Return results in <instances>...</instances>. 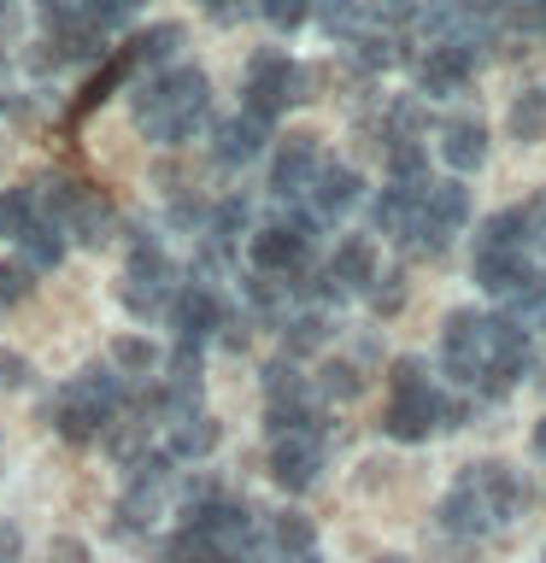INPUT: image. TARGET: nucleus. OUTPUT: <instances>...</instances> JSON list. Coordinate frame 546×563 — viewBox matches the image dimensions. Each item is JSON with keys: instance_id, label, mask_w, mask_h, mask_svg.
<instances>
[{"instance_id": "f257e3e1", "label": "nucleus", "mask_w": 546, "mask_h": 563, "mask_svg": "<svg viewBox=\"0 0 546 563\" xmlns=\"http://www.w3.org/2000/svg\"><path fill=\"white\" fill-rule=\"evenodd\" d=\"M130 112H135V130L159 141V147H183L206 130L211 118V82L200 65H171V70H153L130 88Z\"/></svg>"}, {"instance_id": "f03ea898", "label": "nucleus", "mask_w": 546, "mask_h": 563, "mask_svg": "<svg viewBox=\"0 0 546 563\" xmlns=\"http://www.w3.org/2000/svg\"><path fill=\"white\" fill-rule=\"evenodd\" d=\"M528 505V482L511 464H465L440 499V528L452 540H488L511 528Z\"/></svg>"}, {"instance_id": "7ed1b4c3", "label": "nucleus", "mask_w": 546, "mask_h": 563, "mask_svg": "<svg viewBox=\"0 0 546 563\" xmlns=\"http://www.w3.org/2000/svg\"><path fill=\"white\" fill-rule=\"evenodd\" d=\"M118 411H123V382H118L112 364L77 369V376L47 399V422L59 429V440H70V446H95V440H106Z\"/></svg>"}, {"instance_id": "20e7f679", "label": "nucleus", "mask_w": 546, "mask_h": 563, "mask_svg": "<svg viewBox=\"0 0 546 563\" xmlns=\"http://www.w3.org/2000/svg\"><path fill=\"white\" fill-rule=\"evenodd\" d=\"M35 211H42V223L65 229V241H77V246H106L118 235L112 200H106L95 183H77V176H47V183H35Z\"/></svg>"}, {"instance_id": "39448f33", "label": "nucleus", "mask_w": 546, "mask_h": 563, "mask_svg": "<svg viewBox=\"0 0 546 563\" xmlns=\"http://www.w3.org/2000/svg\"><path fill=\"white\" fill-rule=\"evenodd\" d=\"M312 100V70L294 65L282 47H264L253 53V65H247V82H241V112L259 118V123H276L288 106Z\"/></svg>"}, {"instance_id": "423d86ee", "label": "nucleus", "mask_w": 546, "mask_h": 563, "mask_svg": "<svg viewBox=\"0 0 546 563\" xmlns=\"http://www.w3.org/2000/svg\"><path fill=\"white\" fill-rule=\"evenodd\" d=\"M183 294V276H176V264L165 258V246H159L153 235H135L130 246V264H123L118 276V299L123 311L141 317V323H153V317L171 311V299Z\"/></svg>"}, {"instance_id": "0eeeda50", "label": "nucleus", "mask_w": 546, "mask_h": 563, "mask_svg": "<svg viewBox=\"0 0 546 563\" xmlns=\"http://www.w3.org/2000/svg\"><path fill=\"white\" fill-rule=\"evenodd\" d=\"M317 229L306 211H282V218L259 223L253 235H247V258H253V271L264 276H306L312 271V253H317Z\"/></svg>"}, {"instance_id": "6e6552de", "label": "nucleus", "mask_w": 546, "mask_h": 563, "mask_svg": "<svg viewBox=\"0 0 546 563\" xmlns=\"http://www.w3.org/2000/svg\"><path fill=\"white\" fill-rule=\"evenodd\" d=\"M488 341H493V323L488 311H452L440 323V369H447L452 394H476L482 387V369H488Z\"/></svg>"}, {"instance_id": "1a4fd4ad", "label": "nucleus", "mask_w": 546, "mask_h": 563, "mask_svg": "<svg viewBox=\"0 0 546 563\" xmlns=\"http://www.w3.org/2000/svg\"><path fill=\"white\" fill-rule=\"evenodd\" d=\"M165 323H171V346H194V352H200L206 341H218V334H223V323H229V306L218 299V288L183 282V294L171 299Z\"/></svg>"}, {"instance_id": "9d476101", "label": "nucleus", "mask_w": 546, "mask_h": 563, "mask_svg": "<svg viewBox=\"0 0 546 563\" xmlns=\"http://www.w3.org/2000/svg\"><path fill=\"white\" fill-rule=\"evenodd\" d=\"M465 223H470V188L458 183V176H429V194H423V229H417L412 253L435 258Z\"/></svg>"}, {"instance_id": "9b49d317", "label": "nucleus", "mask_w": 546, "mask_h": 563, "mask_svg": "<svg viewBox=\"0 0 546 563\" xmlns=\"http://www.w3.org/2000/svg\"><path fill=\"white\" fill-rule=\"evenodd\" d=\"M324 165H329V158H324V147H317L312 135H288V141L276 147V158H271V200H276L282 211H299Z\"/></svg>"}, {"instance_id": "f8f14e48", "label": "nucleus", "mask_w": 546, "mask_h": 563, "mask_svg": "<svg viewBox=\"0 0 546 563\" xmlns=\"http://www.w3.org/2000/svg\"><path fill=\"white\" fill-rule=\"evenodd\" d=\"M359 200H364V176L352 165H335V158H329V165L317 170V183H312V194H306V206H299V211H306L317 229H329V223H341Z\"/></svg>"}, {"instance_id": "ddd939ff", "label": "nucleus", "mask_w": 546, "mask_h": 563, "mask_svg": "<svg viewBox=\"0 0 546 563\" xmlns=\"http://www.w3.org/2000/svg\"><path fill=\"white\" fill-rule=\"evenodd\" d=\"M271 475H276V487H288V493L317 487V475H324V434L306 429V434L271 440Z\"/></svg>"}, {"instance_id": "4468645a", "label": "nucleus", "mask_w": 546, "mask_h": 563, "mask_svg": "<svg viewBox=\"0 0 546 563\" xmlns=\"http://www.w3.org/2000/svg\"><path fill=\"white\" fill-rule=\"evenodd\" d=\"M476 53L465 47H423L417 53V95L429 100H452V95H470V77H476Z\"/></svg>"}, {"instance_id": "2eb2a0df", "label": "nucleus", "mask_w": 546, "mask_h": 563, "mask_svg": "<svg viewBox=\"0 0 546 563\" xmlns=\"http://www.w3.org/2000/svg\"><path fill=\"white\" fill-rule=\"evenodd\" d=\"M435 141H440V165H447V176H458V183L488 165V130L476 118H447L435 130Z\"/></svg>"}, {"instance_id": "dca6fc26", "label": "nucleus", "mask_w": 546, "mask_h": 563, "mask_svg": "<svg viewBox=\"0 0 546 563\" xmlns=\"http://www.w3.org/2000/svg\"><path fill=\"white\" fill-rule=\"evenodd\" d=\"M382 429L394 434V440H429L440 429V387H417V394H394L387 399V417H382Z\"/></svg>"}, {"instance_id": "f3484780", "label": "nucleus", "mask_w": 546, "mask_h": 563, "mask_svg": "<svg viewBox=\"0 0 546 563\" xmlns=\"http://www.w3.org/2000/svg\"><path fill=\"white\" fill-rule=\"evenodd\" d=\"M264 141H271V123H259V118H223L218 130H211V158H218L223 170H241V165H253V158L264 153Z\"/></svg>"}, {"instance_id": "a211bd4d", "label": "nucleus", "mask_w": 546, "mask_h": 563, "mask_svg": "<svg viewBox=\"0 0 546 563\" xmlns=\"http://www.w3.org/2000/svg\"><path fill=\"white\" fill-rule=\"evenodd\" d=\"M176 47H183V24H153V30L130 35L118 53H123V65H130V82H141V77H153V70H171Z\"/></svg>"}, {"instance_id": "6ab92c4d", "label": "nucleus", "mask_w": 546, "mask_h": 563, "mask_svg": "<svg viewBox=\"0 0 546 563\" xmlns=\"http://www.w3.org/2000/svg\"><path fill=\"white\" fill-rule=\"evenodd\" d=\"M112 369H118L123 394H130V387H153L159 369H165V352H159L148 334H118L112 341Z\"/></svg>"}, {"instance_id": "aec40b11", "label": "nucleus", "mask_w": 546, "mask_h": 563, "mask_svg": "<svg viewBox=\"0 0 546 563\" xmlns=\"http://www.w3.org/2000/svg\"><path fill=\"white\" fill-rule=\"evenodd\" d=\"M329 334H335V317L324 306H299L288 323H282V358H312V352H324L329 346Z\"/></svg>"}, {"instance_id": "412c9836", "label": "nucleus", "mask_w": 546, "mask_h": 563, "mask_svg": "<svg viewBox=\"0 0 546 563\" xmlns=\"http://www.w3.org/2000/svg\"><path fill=\"white\" fill-rule=\"evenodd\" d=\"M65 246H70L65 229H53V223L35 218L24 235H18V264H24L30 276H47V271H59V264H65Z\"/></svg>"}, {"instance_id": "4be33fe9", "label": "nucleus", "mask_w": 546, "mask_h": 563, "mask_svg": "<svg viewBox=\"0 0 546 563\" xmlns=\"http://www.w3.org/2000/svg\"><path fill=\"white\" fill-rule=\"evenodd\" d=\"M312 376L294 358H271L264 364V411H288V405H312Z\"/></svg>"}, {"instance_id": "5701e85b", "label": "nucleus", "mask_w": 546, "mask_h": 563, "mask_svg": "<svg viewBox=\"0 0 546 563\" xmlns=\"http://www.w3.org/2000/svg\"><path fill=\"white\" fill-rule=\"evenodd\" d=\"M159 434H165V452L176 457V464H194V457H206L211 446H218V417L194 411V417L171 422V429H159Z\"/></svg>"}, {"instance_id": "b1692460", "label": "nucleus", "mask_w": 546, "mask_h": 563, "mask_svg": "<svg viewBox=\"0 0 546 563\" xmlns=\"http://www.w3.org/2000/svg\"><path fill=\"white\" fill-rule=\"evenodd\" d=\"M347 53H352V65H359V70H387V65L412 59V53H405V35L382 30V24H370L359 42H347Z\"/></svg>"}, {"instance_id": "393cba45", "label": "nucleus", "mask_w": 546, "mask_h": 563, "mask_svg": "<svg viewBox=\"0 0 546 563\" xmlns=\"http://www.w3.org/2000/svg\"><path fill=\"white\" fill-rule=\"evenodd\" d=\"M123 82H130V65H123V53L112 47V59H106V65H95V77L83 82L77 106H70V123H83L88 112H95V106H106V100H112V95H118Z\"/></svg>"}, {"instance_id": "a878e982", "label": "nucleus", "mask_w": 546, "mask_h": 563, "mask_svg": "<svg viewBox=\"0 0 546 563\" xmlns=\"http://www.w3.org/2000/svg\"><path fill=\"white\" fill-rule=\"evenodd\" d=\"M312 394L324 399V405L359 399V394H364V364H359V358H329V364L312 376Z\"/></svg>"}, {"instance_id": "bb28decb", "label": "nucleus", "mask_w": 546, "mask_h": 563, "mask_svg": "<svg viewBox=\"0 0 546 563\" xmlns=\"http://www.w3.org/2000/svg\"><path fill=\"white\" fill-rule=\"evenodd\" d=\"M271 545H276V563H294V558L317 552V528H312L306 510H276L271 517Z\"/></svg>"}, {"instance_id": "cd10ccee", "label": "nucleus", "mask_w": 546, "mask_h": 563, "mask_svg": "<svg viewBox=\"0 0 546 563\" xmlns=\"http://www.w3.org/2000/svg\"><path fill=\"white\" fill-rule=\"evenodd\" d=\"M505 130H511V141H523V147L546 141V88H523V95L511 100Z\"/></svg>"}, {"instance_id": "c85d7f7f", "label": "nucleus", "mask_w": 546, "mask_h": 563, "mask_svg": "<svg viewBox=\"0 0 546 563\" xmlns=\"http://www.w3.org/2000/svg\"><path fill=\"white\" fill-rule=\"evenodd\" d=\"M42 218L35 211V188H0V241H12L18 246V235Z\"/></svg>"}, {"instance_id": "c756f323", "label": "nucleus", "mask_w": 546, "mask_h": 563, "mask_svg": "<svg viewBox=\"0 0 546 563\" xmlns=\"http://www.w3.org/2000/svg\"><path fill=\"white\" fill-rule=\"evenodd\" d=\"M159 558H165V563H236V558L223 552V545H211L206 534H194V528H176Z\"/></svg>"}, {"instance_id": "7c9ffc66", "label": "nucleus", "mask_w": 546, "mask_h": 563, "mask_svg": "<svg viewBox=\"0 0 546 563\" xmlns=\"http://www.w3.org/2000/svg\"><path fill=\"white\" fill-rule=\"evenodd\" d=\"M30 288H35V276L24 271V264H18V258H0V317H7L12 306H24Z\"/></svg>"}, {"instance_id": "2f4dec72", "label": "nucleus", "mask_w": 546, "mask_h": 563, "mask_svg": "<svg viewBox=\"0 0 546 563\" xmlns=\"http://www.w3.org/2000/svg\"><path fill=\"white\" fill-rule=\"evenodd\" d=\"M364 299H370V306H376L382 317H394V311L405 306V271H382L376 282H370Z\"/></svg>"}, {"instance_id": "473e14b6", "label": "nucleus", "mask_w": 546, "mask_h": 563, "mask_svg": "<svg viewBox=\"0 0 546 563\" xmlns=\"http://www.w3.org/2000/svg\"><path fill=\"white\" fill-rule=\"evenodd\" d=\"M259 18L271 30H299L312 18V7H306V0H259Z\"/></svg>"}, {"instance_id": "72a5a7b5", "label": "nucleus", "mask_w": 546, "mask_h": 563, "mask_svg": "<svg viewBox=\"0 0 546 563\" xmlns=\"http://www.w3.org/2000/svg\"><path fill=\"white\" fill-rule=\"evenodd\" d=\"M200 7H206V18H211V24H241V18H253L259 12V0H200Z\"/></svg>"}, {"instance_id": "f704fd0d", "label": "nucleus", "mask_w": 546, "mask_h": 563, "mask_svg": "<svg viewBox=\"0 0 546 563\" xmlns=\"http://www.w3.org/2000/svg\"><path fill=\"white\" fill-rule=\"evenodd\" d=\"M417 387H435L429 364H423V358H400L394 364V394H417Z\"/></svg>"}, {"instance_id": "c9c22d12", "label": "nucleus", "mask_w": 546, "mask_h": 563, "mask_svg": "<svg viewBox=\"0 0 546 563\" xmlns=\"http://www.w3.org/2000/svg\"><path fill=\"white\" fill-rule=\"evenodd\" d=\"M511 18H517V30L546 35V0H511Z\"/></svg>"}, {"instance_id": "e433bc0d", "label": "nucleus", "mask_w": 546, "mask_h": 563, "mask_svg": "<svg viewBox=\"0 0 546 563\" xmlns=\"http://www.w3.org/2000/svg\"><path fill=\"white\" fill-rule=\"evenodd\" d=\"M0 387H30V358L0 346Z\"/></svg>"}, {"instance_id": "4c0bfd02", "label": "nucleus", "mask_w": 546, "mask_h": 563, "mask_svg": "<svg viewBox=\"0 0 546 563\" xmlns=\"http://www.w3.org/2000/svg\"><path fill=\"white\" fill-rule=\"evenodd\" d=\"M47 563H88V545L70 540V534H59V540L47 545Z\"/></svg>"}, {"instance_id": "58836bf2", "label": "nucleus", "mask_w": 546, "mask_h": 563, "mask_svg": "<svg viewBox=\"0 0 546 563\" xmlns=\"http://www.w3.org/2000/svg\"><path fill=\"white\" fill-rule=\"evenodd\" d=\"M18 552H24L18 534H12V528H0V563H18Z\"/></svg>"}, {"instance_id": "ea45409f", "label": "nucleus", "mask_w": 546, "mask_h": 563, "mask_svg": "<svg viewBox=\"0 0 546 563\" xmlns=\"http://www.w3.org/2000/svg\"><path fill=\"white\" fill-rule=\"evenodd\" d=\"M535 452L546 457V417H540V429H535Z\"/></svg>"}, {"instance_id": "a19ab883", "label": "nucleus", "mask_w": 546, "mask_h": 563, "mask_svg": "<svg viewBox=\"0 0 546 563\" xmlns=\"http://www.w3.org/2000/svg\"><path fill=\"white\" fill-rule=\"evenodd\" d=\"M0 106H7V65H0Z\"/></svg>"}, {"instance_id": "79ce46f5", "label": "nucleus", "mask_w": 546, "mask_h": 563, "mask_svg": "<svg viewBox=\"0 0 546 563\" xmlns=\"http://www.w3.org/2000/svg\"><path fill=\"white\" fill-rule=\"evenodd\" d=\"M294 563H324V558H317V552H306V558H294Z\"/></svg>"}, {"instance_id": "37998d69", "label": "nucleus", "mask_w": 546, "mask_h": 563, "mask_svg": "<svg viewBox=\"0 0 546 563\" xmlns=\"http://www.w3.org/2000/svg\"><path fill=\"white\" fill-rule=\"evenodd\" d=\"M7 12H12V0H0V18H7Z\"/></svg>"}, {"instance_id": "c03bdc74", "label": "nucleus", "mask_w": 546, "mask_h": 563, "mask_svg": "<svg viewBox=\"0 0 546 563\" xmlns=\"http://www.w3.org/2000/svg\"><path fill=\"white\" fill-rule=\"evenodd\" d=\"M376 563H405V558H376Z\"/></svg>"}]
</instances>
